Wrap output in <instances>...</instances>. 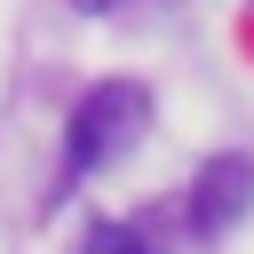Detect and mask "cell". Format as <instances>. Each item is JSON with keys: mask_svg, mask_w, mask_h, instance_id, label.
Listing matches in <instances>:
<instances>
[{"mask_svg": "<svg viewBox=\"0 0 254 254\" xmlns=\"http://www.w3.org/2000/svg\"><path fill=\"white\" fill-rule=\"evenodd\" d=\"M143 127H151V95H143L135 79H95V87L79 95V111H71L64 151H71V167L87 175V167H111L119 151H135Z\"/></svg>", "mask_w": 254, "mask_h": 254, "instance_id": "obj_1", "label": "cell"}, {"mask_svg": "<svg viewBox=\"0 0 254 254\" xmlns=\"http://www.w3.org/2000/svg\"><path fill=\"white\" fill-rule=\"evenodd\" d=\"M246 206H254V159H246V151L206 159V167H198V183H190V230H198V238H214V230H230Z\"/></svg>", "mask_w": 254, "mask_h": 254, "instance_id": "obj_2", "label": "cell"}, {"mask_svg": "<svg viewBox=\"0 0 254 254\" xmlns=\"http://www.w3.org/2000/svg\"><path fill=\"white\" fill-rule=\"evenodd\" d=\"M87 254H151V238H143V230H127V222H103V230L87 238Z\"/></svg>", "mask_w": 254, "mask_h": 254, "instance_id": "obj_3", "label": "cell"}, {"mask_svg": "<svg viewBox=\"0 0 254 254\" xmlns=\"http://www.w3.org/2000/svg\"><path fill=\"white\" fill-rule=\"evenodd\" d=\"M79 8H87V16H111V8H119V0H79Z\"/></svg>", "mask_w": 254, "mask_h": 254, "instance_id": "obj_4", "label": "cell"}]
</instances>
